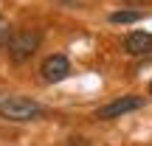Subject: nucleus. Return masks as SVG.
Wrapping results in <instances>:
<instances>
[{
    "instance_id": "obj_1",
    "label": "nucleus",
    "mask_w": 152,
    "mask_h": 146,
    "mask_svg": "<svg viewBox=\"0 0 152 146\" xmlns=\"http://www.w3.org/2000/svg\"><path fill=\"white\" fill-rule=\"evenodd\" d=\"M0 115H3L6 121H17V124H23V121H37L45 115V107L37 101H31V98H23V96H11V98H0Z\"/></svg>"
},
{
    "instance_id": "obj_2",
    "label": "nucleus",
    "mask_w": 152,
    "mask_h": 146,
    "mask_svg": "<svg viewBox=\"0 0 152 146\" xmlns=\"http://www.w3.org/2000/svg\"><path fill=\"white\" fill-rule=\"evenodd\" d=\"M39 42H42V34H39V31H17V34H11V39L6 42L11 62L20 65V62L31 59L34 51L39 48Z\"/></svg>"
},
{
    "instance_id": "obj_3",
    "label": "nucleus",
    "mask_w": 152,
    "mask_h": 146,
    "mask_svg": "<svg viewBox=\"0 0 152 146\" xmlns=\"http://www.w3.org/2000/svg\"><path fill=\"white\" fill-rule=\"evenodd\" d=\"M141 107H144L141 96H121V98H115V101L99 107L96 118L99 121H113V118H121V115H127V113H135V110H141Z\"/></svg>"
},
{
    "instance_id": "obj_4",
    "label": "nucleus",
    "mask_w": 152,
    "mask_h": 146,
    "mask_svg": "<svg viewBox=\"0 0 152 146\" xmlns=\"http://www.w3.org/2000/svg\"><path fill=\"white\" fill-rule=\"evenodd\" d=\"M39 73H42V79L48 81V84H56V81H62V79L71 76V62H68V56L54 54V56H48V59L42 62Z\"/></svg>"
},
{
    "instance_id": "obj_5",
    "label": "nucleus",
    "mask_w": 152,
    "mask_h": 146,
    "mask_svg": "<svg viewBox=\"0 0 152 146\" xmlns=\"http://www.w3.org/2000/svg\"><path fill=\"white\" fill-rule=\"evenodd\" d=\"M124 51L130 56H149L152 54V34L149 31H132V34H127Z\"/></svg>"
},
{
    "instance_id": "obj_6",
    "label": "nucleus",
    "mask_w": 152,
    "mask_h": 146,
    "mask_svg": "<svg viewBox=\"0 0 152 146\" xmlns=\"http://www.w3.org/2000/svg\"><path fill=\"white\" fill-rule=\"evenodd\" d=\"M141 11H113V14H110V23H113V25H130V23H138L141 20Z\"/></svg>"
},
{
    "instance_id": "obj_7",
    "label": "nucleus",
    "mask_w": 152,
    "mask_h": 146,
    "mask_svg": "<svg viewBox=\"0 0 152 146\" xmlns=\"http://www.w3.org/2000/svg\"><path fill=\"white\" fill-rule=\"evenodd\" d=\"M65 146H90V141L82 138V135H71V138L65 141Z\"/></svg>"
},
{
    "instance_id": "obj_8",
    "label": "nucleus",
    "mask_w": 152,
    "mask_h": 146,
    "mask_svg": "<svg viewBox=\"0 0 152 146\" xmlns=\"http://www.w3.org/2000/svg\"><path fill=\"white\" fill-rule=\"evenodd\" d=\"M6 37H9V28H6L3 23H0V45H3V42H9V39H6Z\"/></svg>"
},
{
    "instance_id": "obj_9",
    "label": "nucleus",
    "mask_w": 152,
    "mask_h": 146,
    "mask_svg": "<svg viewBox=\"0 0 152 146\" xmlns=\"http://www.w3.org/2000/svg\"><path fill=\"white\" fill-rule=\"evenodd\" d=\"M62 3H68V6H79V0H62Z\"/></svg>"
},
{
    "instance_id": "obj_10",
    "label": "nucleus",
    "mask_w": 152,
    "mask_h": 146,
    "mask_svg": "<svg viewBox=\"0 0 152 146\" xmlns=\"http://www.w3.org/2000/svg\"><path fill=\"white\" fill-rule=\"evenodd\" d=\"M149 96H152V81H149Z\"/></svg>"
}]
</instances>
